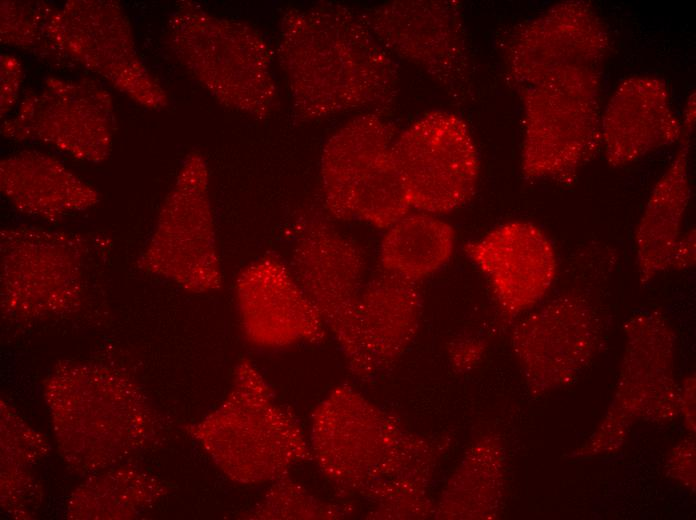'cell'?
<instances>
[{"instance_id": "6da1fadb", "label": "cell", "mask_w": 696, "mask_h": 520, "mask_svg": "<svg viewBox=\"0 0 696 520\" xmlns=\"http://www.w3.org/2000/svg\"><path fill=\"white\" fill-rule=\"evenodd\" d=\"M280 58L297 113L306 119L389 109L399 87L398 66L364 15L326 3L283 18Z\"/></svg>"}, {"instance_id": "7a4b0ae2", "label": "cell", "mask_w": 696, "mask_h": 520, "mask_svg": "<svg viewBox=\"0 0 696 520\" xmlns=\"http://www.w3.org/2000/svg\"><path fill=\"white\" fill-rule=\"evenodd\" d=\"M520 94L524 177L573 183L601 145L598 68L553 71Z\"/></svg>"}, {"instance_id": "3957f363", "label": "cell", "mask_w": 696, "mask_h": 520, "mask_svg": "<svg viewBox=\"0 0 696 520\" xmlns=\"http://www.w3.org/2000/svg\"><path fill=\"white\" fill-rule=\"evenodd\" d=\"M395 126L376 113L348 121L326 142L321 156L324 203L340 220L387 229L410 205L394 156Z\"/></svg>"}, {"instance_id": "277c9868", "label": "cell", "mask_w": 696, "mask_h": 520, "mask_svg": "<svg viewBox=\"0 0 696 520\" xmlns=\"http://www.w3.org/2000/svg\"><path fill=\"white\" fill-rule=\"evenodd\" d=\"M394 156L411 208L444 214L474 195L478 152L466 122L452 112L430 111L413 121L397 134Z\"/></svg>"}, {"instance_id": "5b68a950", "label": "cell", "mask_w": 696, "mask_h": 520, "mask_svg": "<svg viewBox=\"0 0 696 520\" xmlns=\"http://www.w3.org/2000/svg\"><path fill=\"white\" fill-rule=\"evenodd\" d=\"M364 18L391 55L422 69L455 101L464 99L471 63L459 2L393 1Z\"/></svg>"}, {"instance_id": "8992f818", "label": "cell", "mask_w": 696, "mask_h": 520, "mask_svg": "<svg viewBox=\"0 0 696 520\" xmlns=\"http://www.w3.org/2000/svg\"><path fill=\"white\" fill-rule=\"evenodd\" d=\"M223 413L225 468L245 483L276 479L308 454L295 420L274 401L248 362Z\"/></svg>"}, {"instance_id": "52a82bcc", "label": "cell", "mask_w": 696, "mask_h": 520, "mask_svg": "<svg viewBox=\"0 0 696 520\" xmlns=\"http://www.w3.org/2000/svg\"><path fill=\"white\" fill-rule=\"evenodd\" d=\"M206 180L199 160L185 164L140 260L146 271L199 292L221 283Z\"/></svg>"}, {"instance_id": "ba28073f", "label": "cell", "mask_w": 696, "mask_h": 520, "mask_svg": "<svg viewBox=\"0 0 696 520\" xmlns=\"http://www.w3.org/2000/svg\"><path fill=\"white\" fill-rule=\"evenodd\" d=\"M502 47L508 74L521 88L553 71L599 68L608 34L590 4L566 1L513 28Z\"/></svg>"}, {"instance_id": "9c48e42d", "label": "cell", "mask_w": 696, "mask_h": 520, "mask_svg": "<svg viewBox=\"0 0 696 520\" xmlns=\"http://www.w3.org/2000/svg\"><path fill=\"white\" fill-rule=\"evenodd\" d=\"M598 340L592 306L574 294L559 296L531 313L512 336L514 352L529 381L544 387L577 375L593 357Z\"/></svg>"}, {"instance_id": "30bf717a", "label": "cell", "mask_w": 696, "mask_h": 520, "mask_svg": "<svg viewBox=\"0 0 696 520\" xmlns=\"http://www.w3.org/2000/svg\"><path fill=\"white\" fill-rule=\"evenodd\" d=\"M463 250L486 276L499 306L509 315L533 307L556 278L558 262L553 243L531 222L501 224L466 243Z\"/></svg>"}, {"instance_id": "8fae6325", "label": "cell", "mask_w": 696, "mask_h": 520, "mask_svg": "<svg viewBox=\"0 0 696 520\" xmlns=\"http://www.w3.org/2000/svg\"><path fill=\"white\" fill-rule=\"evenodd\" d=\"M293 273L339 343L353 326L365 259L359 246L320 218L309 221L294 255Z\"/></svg>"}, {"instance_id": "7c38bea8", "label": "cell", "mask_w": 696, "mask_h": 520, "mask_svg": "<svg viewBox=\"0 0 696 520\" xmlns=\"http://www.w3.org/2000/svg\"><path fill=\"white\" fill-rule=\"evenodd\" d=\"M237 300L254 344L280 347L324 335V323L294 273L275 257H263L240 274Z\"/></svg>"}, {"instance_id": "4fadbf2b", "label": "cell", "mask_w": 696, "mask_h": 520, "mask_svg": "<svg viewBox=\"0 0 696 520\" xmlns=\"http://www.w3.org/2000/svg\"><path fill=\"white\" fill-rule=\"evenodd\" d=\"M208 36L199 35L205 46L197 43L201 57L195 71L221 99L237 109L262 115L271 107L274 83L270 71L271 51L260 35L240 23L206 18ZM190 58V57H189Z\"/></svg>"}, {"instance_id": "5bb4252c", "label": "cell", "mask_w": 696, "mask_h": 520, "mask_svg": "<svg viewBox=\"0 0 696 520\" xmlns=\"http://www.w3.org/2000/svg\"><path fill=\"white\" fill-rule=\"evenodd\" d=\"M420 301L417 283L385 271L362 288L342 348L356 372L373 373L402 353L417 328Z\"/></svg>"}, {"instance_id": "9a60e30c", "label": "cell", "mask_w": 696, "mask_h": 520, "mask_svg": "<svg viewBox=\"0 0 696 520\" xmlns=\"http://www.w3.org/2000/svg\"><path fill=\"white\" fill-rule=\"evenodd\" d=\"M683 137L667 86L654 76L622 81L601 116V144L612 167L630 164Z\"/></svg>"}, {"instance_id": "2e32d148", "label": "cell", "mask_w": 696, "mask_h": 520, "mask_svg": "<svg viewBox=\"0 0 696 520\" xmlns=\"http://www.w3.org/2000/svg\"><path fill=\"white\" fill-rule=\"evenodd\" d=\"M83 248L71 235L14 230L1 236V280L5 296L56 300L76 294Z\"/></svg>"}, {"instance_id": "e0dca14e", "label": "cell", "mask_w": 696, "mask_h": 520, "mask_svg": "<svg viewBox=\"0 0 696 520\" xmlns=\"http://www.w3.org/2000/svg\"><path fill=\"white\" fill-rule=\"evenodd\" d=\"M689 136L655 184L634 233L636 264L641 283L668 271L690 200Z\"/></svg>"}, {"instance_id": "ac0fdd59", "label": "cell", "mask_w": 696, "mask_h": 520, "mask_svg": "<svg viewBox=\"0 0 696 520\" xmlns=\"http://www.w3.org/2000/svg\"><path fill=\"white\" fill-rule=\"evenodd\" d=\"M1 176L5 193L26 213L53 218L94 202L89 187L43 155L27 154L5 162Z\"/></svg>"}, {"instance_id": "d6986e66", "label": "cell", "mask_w": 696, "mask_h": 520, "mask_svg": "<svg viewBox=\"0 0 696 520\" xmlns=\"http://www.w3.org/2000/svg\"><path fill=\"white\" fill-rule=\"evenodd\" d=\"M455 241L454 228L436 215L406 214L386 229L380 263L383 271L417 283L449 261Z\"/></svg>"}, {"instance_id": "ffe728a7", "label": "cell", "mask_w": 696, "mask_h": 520, "mask_svg": "<svg viewBox=\"0 0 696 520\" xmlns=\"http://www.w3.org/2000/svg\"><path fill=\"white\" fill-rule=\"evenodd\" d=\"M695 230L690 229L681 235L671 257L669 270H686L694 267Z\"/></svg>"}, {"instance_id": "44dd1931", "label": "cell", "mask_w": 696, "mask_h": 520, "mask_svg": "<svg viewBox=\"0 0 696 520\" xmlns=\"http://www.w3.org/2000/svg\"><path fill=\"white\" fill-rule=\"evenodd\" d=\"M484 352V346L476 340L461 342L454 346L452 350V360L454 365L459 367H470L478 362Z\"/></svg>"}, {"instance_id": "7402d4cb", "label": "cell", "mask_w": 696, "mask_h": 520, "mask_svg": "<svg viewBox=\"0 0 696 520\" xmlns=\"http://www.w3.org/2000/svg\"><path fill=\"white\" fill-rule=\"evenodd\" d=\"M695 124V95L692 94L685 107L684 121L682 124L683 134L690 136Z\"/></svg>"}]
</instances>
